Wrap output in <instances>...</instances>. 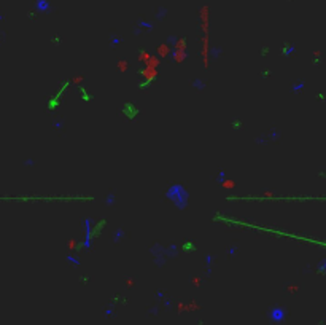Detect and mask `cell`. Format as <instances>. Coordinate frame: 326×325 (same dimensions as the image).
Listing matches in <instances>:
<instances>
[{
    "instance_id": "obj_1",
    "label": "cell",
    "mask_w": 326,
    "mask_h": 325,
    "mask_svg": "<svg viewBox=\"0 0 326 325\" xmlns=\"http://www.w3.org/2000/svg\"><path fill=\"white\" fill-rule=\"evenodd\" d=\"M167 198L170 199L178 209H185L188 206V193L182 185H172L167 191Z\"/></svg>"
},
{
    "instance_id": "obj_2",
    "label": "cell",
    "mask_w": 326,
    "mask_h": 325,
    "mask_svg": "<svg viewBox=\"0 0 326 325\" xmlns=\"http://www.w3.org/2000/svg\"><path fill=\"white\" fill-rule=\"evenodd\" d=\"M142 77H143L145 80H146V83H150L153 78H156V75H158V69H153V67H145L143 70H142L140 73Z\"/></svg>"
},
{
    "instance_id": "obj_3",
    "label": "cell",
    "mask_w": 326,
    "mask_h": 325,
    "mask_svg": "<svg viewBox=\"0 0 326 325\" xmlns=\"http://www.w3.org/2000/svg\"><path fill=\"white\" fill-rule=\"evenodd\" d=\"M186 58H188V53L186 51H173V61L177 64H182Z\"/></svg>"
},
{
    "instance_id": "obj_4",
    "label": "cell",
    "mask_w": 326,
    "mask_h": 325,
    "mask_svg": "<svg viewBox=\"0 0 326 325\" xmlns=\"http://www.w3.org/2000/svg\"><path fill=\"white\" fill-rule=\"evenodd\" d=\"M283 316H285V314H283V311H281V309L280 308H275V309H272V312H271V317H272V320H281V319H283Z\"/></svg>"
},
{
    "instance_id": "obj_5",
    "label": "cell",
    "mask_w": 326,
    "mask_h": 325,
    "mask_svg": "<svg viewBox=\"0 0 326 325\" xmlns=\"http://www.w3.org/2000/svg\"><path fill=\"white\" fill-rule=\"evenodd\" d=\"M170 53V48H169L167 45H159V48H158V58H165V56Z\"/></svg>"
},
{
    "instance_id": "obj_6",
    "label": "cell",
    "mask_w": 326,
    "mask_h": 325,
    "mask_svg": "<svg viewBox=\"0 0 326 325\" xmlns=\"http://www.w3.org/2000/svg\"><path fill=\"white\" fill-rule=\"evenodd\" d=\"M116 67H118V70H119L121 73H124L127 69H129V62H127V61H118L116 62Z\"/></svg>"
},
{
    "instance_id": "obj_7",
    "label": "cell",
    "mask_w": 326,
    "mask_h": 325,
    "mask_svg": "<svg viewBox=\"0 0 326 325\" xmlns=\"http://www.w3.org/2000/svg\"><path fill=\"white\" fill-rule=\"evenodd\" d=\"M223 187H224V188H227V190H232L234 187H236V182L229 180V178L226 177V180H223Z\"/></svg>"
},
{
    "instance_id": "obj_8",
    "label": "cell",
    "mask_w": 326,
    "mask_h": 325,
    "mask_svg": "<svg viewBox=\"0 0 326 325\" xmlns=\"http://www.w3.org/2000/svg\"><path fill=\"white\" fill-rule=\"evenodd\" d=\"M150 53H146V51H142L140 53V54H138V61H142V62H143V64H145V62H146L148 61V59H150Z\"/></svg>"
},
{
    "instance_id": "obj_9",
    "label": "cell",
    "mask_w": 326,
    "mask_h": 325,
    "mask_svg": "<svg viewBox=\"0 0 326 325\" xmlns=\"http://www.w3.org/2000/svg\"><path fill=\"white\" fill-rule=\"evenodd\" d=\"M67 247H69L70 252H73V250H78V244H76V241L70 239L69 242H67Z\"/></svg>"
},
{
    "instance_id": "obj_10",
    "label": "cell",
    "mask_w": 326,
    "mask_h": 325,
    "mask_svg": "<svg viewBox=\"0 0 326 325\" xmlns=\"http://www.w3.org/2000/svg\"><path fill=\"white\" fill-rule=\"evenodd\" d=\"M83 80H84V77H83V75H78V77H75V78H73V83H75V85H78V83L83 81Z\"/></svg>"
},
{
    "instance_id": "obj_11",
    "label": "cell",
    "mask_w": 326,
    "mask_h": 325,
    "mask_svg": "<svg viewBox=\"0 0 326 325\" xmlns=\"http://www.w3.org/2000/svg\"><path fill=\"white\" fill-rule=\"evenodd\" d=\"M123 234H124V233H123V231H118V233H116V234H115V241H119V239H121V237H123Z\"/></svg>"
},
{
    "instance_id": "obj_12",
    "label": "cell",
    "mask_w": 326,
    "mask_h": 325,
    "mask_svg": "<svg viewBox=\"0 0 326 325\" xmlns=\"http://www.w3.org/2000/svg\"><path fill=\"white\" fill-rule=\"evenodd\" d=\"M192 284H194V285H199L200 284V279H199V277H194V279H192Z\"/></svg>"
}]
</instances>
